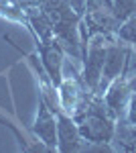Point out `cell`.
Here are the masks:
<instances>
[{
  "label": "cell",
  "mask_w": 136,
  "mask_h": 153,
  "mask_svg": "<svg viewBox=\"0 0 136 153\" xmlns=\"http://www.w3.org/2000/svg\"><path fill=\"white\" fill-rule=\"evenodd\" d=\"M39 8L51 21L53 35L65 53L81 57V35H79V14L71 8L69 0H37Z\"/></svg>",
  "instance_id": "obj_1"
},
{
  "label": "cell",
  "mask_w": 136,
  "mask_h": 153,
  "mask_svg": "<svg viewBox=\"0 0 136 153\" xmlns=\"http://www.w3.org/2000/svg\"><path fill=\"white\" fill-rule=\"evenodd\" d=\"M112 35H106V33H98L90 39V47L83 49V71H81V78L85 88L98 94V88H100V80H102V70H104V59H106V49L110 43Z\"/></svg>",
  "instance_id": "obj_2"
},
{
  "label": "cell",
  "mask_w": 136,
  "mask_h": 153,
  "mask_svg": "<svg viewBox=\"0 0 136 153\" xmlns=\"http://www.w3.org/2000/svg\"><path fill=\"white\" fill-rule=\"evenodd\" d=\"M57 102H59V108L63 110V112H67V114H75L77 110H79L81 106L85 104V100L90 98V92L87 88H85V84H83V78H79L73 68H71V76L67 78H63L61 84L57 86Z\"/></svg>",
  "instance_id": "obj_3"
},
{
  "label": "cell",
  "mask_w": 136,
  "mask_h": 153,
  "mask_svg": "<svg viewBox=\"0 0 136 153\" xmlns=\"http://www.w3.org/2000/svg\"><path fill=\"white\" fill-rule=\"evenodd\" d=\"M128 53L130 47L124 43H120V39H110L108 49H106V59H104V70H102V80H100V88H98V94L102 96L106 92V88L120 76H124L126 70V61H128Z\"/></svg>",
  "instance_id": "obj_4"
},
{
  "label": "cell",
  "mask_w": 136,
  "mask_h": 153,
  "mask_svg": "<svg viewBox=\"0 0 136 153\" xmlns=\"http://www.w3.org/2000/svg\"><path fill=\"white\" fill-rule=\"evenodd\" d=\"M37 43V51L41 55V65L45 68L47 76L53 86H59L61 80H63V63H65V49L59 45V41L53 39V41H39L35 39Z\"/></svg>",
  "instance_id": "obj_5"
},
{
  "label": "cell",
  "mask_w": 136,
  "mask_h": 153,
  "mask_svg": "<svg viewBox=\"0 0 136 153\" xmlns=\"http://www.w3.org/2000/svg\"><path fill=\"white\" fill-rule=\"evenodd\" d=\"M57 118V151L61 153H71V151H83L85 141L79 135L75 118L63 112L61 108L55 112Z\"/></svg>",
  "instance_id": "obj_6"
},
{
  "label": "cell",
  "mask_w": 136,
  "mask_h": 153,
  "mask_svg": "<svg viewBox=\"0 0 136 153\" xmlns=\"http://www.w3.org/2000/svg\"><path fill=\"white\" fill-rule=\"evenodd\" d=\"M132 96V88H130V80L126 76L116 78L102 94L104 102L108 104V108L112 110V114L118 118H126V110H128V102Z\"/></svg>",
  "instance_id": "obj_7"
},
{
  "label": "cell",
  "mask_w": 136,
  "mask_h": 153,
  "mask_svg": "<svg viewBox=\"0 0 136 153\" xmlns=\"http://www.w3.org/2000/svg\"><path fill=\"white\" fill-rule=\"evenodd\" d=\"M33 133L39 137V141H43L49 147V151H57V118L43 96L39 102V112L33 125Z\"/></svg>",
  "instance_id": "obj_8"
},
{
  "label": "cell",
  "mask_w": 136,
  "mask_h": 153,
  "mask_svg": "<svg viewBox=\"0 0 136 153\" xmlns=\"http://www.w3.org/2000/svg\"><path fill=\"white\" fill-rule=\"evenodd\" d=\"M0 125L12 131V135L16 137V141H18V147H21L23 151H49V147H47L43 141H29V139L24 137L23 133L16 129V125H12L10 120H6V118H0Z\"/></svg>",
  "instance_id": "obj_9"
},
{
  "label": "cell",
  "mask_w": 136,
  "mask_h": 153,
  "mask_svg": "<svg viewBox=\"0 0 136 153\" xmlns=\"http://www.w3.org/2000/svg\"><path fill=\"white\" fill-rule=\"evenodd\" d=\"M118 39L126 43H136V12H132L118 29Z\"/></svg>",
  "instance_id": "obj_10"
},
{
  "label": "cell",
  "mask_w": 136,
  "mask_h": 153,
  "mask_svg": "<svg viewBox=\"0 0 136 153\" xmlns=\"http://www.w3.org/2000/svg\"><path fill=\"white\" fill-rule=\"evenodd\" d=\"M126 120L136 125V92H132L130 102H128V110H126Z\"/></svg>",
  "instance_id": "obj_11"
},
{
  "label": "cell",
  "mask_w": 136,
  "mask_h": 153,
  "mask_svg": "<svg viewBox=\"0 0 136 153\" xmlns=\"http://www.w3.org/2000/svg\"><path fill=\"white\" fill-rule=\"evenodd\" d=\"M128 80H130V88H132V92H136V71L128 78Z\"/></svg>",
  "instance_id": "obj_12"
},
{
  "label": "cell",
  "mask_w": 136,
  "mask_h": 153,
  "mask_svg": "<svg viewBox=\"0 0 136 153\" xmlns=\"http://www.w3.org/2000/svg\"><path fill=\"white\" fill-rule=\"evenodd\" d=\"M12 2H26V0H12Z\"/></svg>",
  "instance_id": "obj_13"
},
{
  "label": "cell",
  "mask_w": 136,
  "mask_h": 153,
  "mask_svg": "<svg viewBox=\"0 0 136 153\" xmlns=\"http://www.w3.org/2000/svg\"><path fill=\"white\" fill-rule=\"evenodd\" d=\"M132 45H134V53H136V43H132Z\"/></svg>",
  "instance_id": "obj_14"
}]
</instances>
